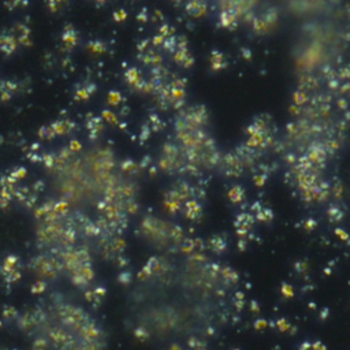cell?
Segmentation results:
<instances>
[{
	"mask_svg": "<svg viewBox=\"0 0 350 350\" xmlns=\"http://www.w3.org/2000/svg\"><path fill=\"white\" fill-rule=\"evenodd\" d=\"M38 302L25 317L28 338L38 350H103L104 335L93 315L56 294Z\"/></svg>",
	"mask_w": 350,
	"mask_h": 350,
	"instance_id": "1",
	"label": "cell"
}]
</instances>
